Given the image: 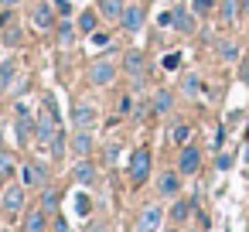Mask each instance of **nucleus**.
Segmentation results:
<instances>
[{"label": "nucleus", "mask_w": 249, "mask_h": 232, "mask_svg": "<svg viewBox=\"0 0 249 232\" xmlns=\"http://www.w3.org/2000/svg\"><path fill=\"white\" fill-rule=\"evenodd\" d=\"M58 38H62V45H72V24H69V21L62 24V31H58Z\"/></svg>", "instance_id": "c9c22d12"}, {"label": "nucleus", "mask_w": 249, "mask_h": 232, "mask_svg": "<svg viewBox=\"0 0 249 232\" xmlns=\"http://www.w3.org/2000/svg\"><path fill=\"white\" fill-rule=\"evenodd\" d=\"M178 65H181V52H167V55L160 58V69H164V72H178Z\"/></svg>", "instance_id": "c756f323"}, {"label": "nucleus", "mask_w": 249, "mask_h": 232, "mask_svg": "<svg viewBox=\"0 0 249 232\" xmlns=\"http://www.w3.org/2000/svg\"><path fill=\"white\" fill-rule=\"evenodd\" d=\"M150 150L147 147H137L133 154H130V181L133 184H143L147 178H150Z\"/></svg>", "instance_id": "f03ea898"}, {"label": "nucleus", "mask_w": 249, "mask_h": 232, "mask_svg": "<svg viewBox=\"0 0 249 232\" xmlns=\"http://www.w3.org/2000/svg\"><path fill=\"white\" fill-rule=\"evenodd\" d=\"M218 58H222L225 65H239V58H242V55H239V45H235L232 38H222V41H218Z\"/></svg>", "instance_id": "dca6fc26"}, {"label": "nucleus", "mask_w": 249, "mask_h": 232, "mask_svg": "<svg viewBox=\"0 0 249 232\" xmlns=\"http://www.w3.org/2000/svg\"><path fill=\"white\" fill-rule=\"evenodd\" d=\"M21 184L24 188H41L45 184V167L41 164H24L21 167Z\"/></svg>", "instance_id": "f8f14e48"}, {"label": "nucleus", "mask_w": 249, "mask_h": 232, "mask_svg": "<svg viewBox=\"0 0 249 232\" xmlns=\"http://www.w3.org/2000/svg\"><path fill=\"white\" fill-rule=\"evenodd\" d=\"M72 123H75V130H92L99 123V109L92 103H75L72 106Z\"/></svg>", "instance_id": "39448f33"}, {"label": "nucleus", "mask_w": 249, "mask_h": 232, "mask_svg": "<svg viewBox=\"0 0 249 232\" xmlns=\"http://www.w3.org/2000/svg\"><path fill=\"white\" fill-rule=\"evenodd\" d=\"M178 171L184 174V178H191V174H198L201 171V147H195L191 140L181 147V154H178Z\"/></svg>", "instance_id": "7ed1b4c3"}, {"label": "nucleus", "mask_w": 249, "mask_h": 232, "mask_svg": "<svg viewBox=\"0 0 249 232\" xmlns=\"http://www.w3.org/2000/svg\"><path fill=\"white\" fill-rule=\"evenodd\" d=\"M242 14H249V0H239V18Z\"/></svg>", "instance_id": "ea45409f"}, {"label": "nucleus", "mask_w": 249, "mask_h": 232, "mask_svg": "<svg viewBox=\"0 0 249 232\" xmlns=\"http://www.w3.org/2000/svg\"><path fill=\"white\" fill-rule=\"evenodd\" d=\"M96 24H99V11H82V14H79V28H82L86 35H92Z\"/></svg>", "instance_id": "a878e982"}, {"label": "nucleus", "mask_w": 249, "mask_h": 232, "mask_svg": "<svg viewBox=\"0 0 249 232\" xmlns=\"http://www.w3.org/2000/svg\"><path fill=\"white\" fill-rule=\"evenodd\" d=\"M113 79H116V65L109 58H99V62L89 65V82L92 86H109Z\"/></svg>", "instance_id": "423d86ee"}, {"label": "nucleus", "mask_w": 249, "mask_h": 232, "mask_svg": "<svg viewBox=\"0 0 249 232\" xmlns=\"http://www.w3.org/2000/svg\"><path fill=\"white\" fill-rule=\"evenodd\" d=\"M14 72H18V62H4V65H0V89H7V86H11Z\"/></svg>", "instance_id": "c85d7f7f"}, {"label": "nucleus", "mask_w": 249, "mask_h": 232, "mask_svg": "<svg viewBox=\"0 0 249 232\" xmlns=\"http://www.w3.org/2000/svg\"><path fill=\"white\" fill-rule=\"evenodd\" d=\"M21 0H0V7H18Z\"/></svg>", "instance_id": "a19ab883"}, {"label": "nucleus", "mask_w": 249, "mask_h": 232, "mask_svg": "<svg viewBox=\"0 0 249 232\" xmlns=\"http://www.w3.org/2000/svg\"><path fill=\"white\" fill-rule=\"evenodd\" d=\"M130 109H133V96H123L120 99V113H130Z\"/></svg>", "instance_id": "4c0bfd02"}, {"label": "nucleus", "mask_w": 249, "mask_h": 232, "mask_svg": "<svg viewBox=\"0 0 249 232\" xmlns=\"http://www.w3.org/2000/svg\"><path fill=\"white\" fill-rule=\"evenodd\" d=\"M218 21L222 24H235L239 21V0H222L218 4Z\"/></svg>", "instance_id": "aec40b11"}, {"label": "nucleus", "mask_w": 249, "mask_h": 232, "mask_svg": "<svg viewBox=\"0 0 249 232\" xmlns=\"http://www.w3.org/2000/svg\"><path fill=\"white\" fill-rule=\"evenodd\" d=\"M21 232H48V215H45L41 208H35V212H28V218H24V225H21Z\"/></svg>", "instance_id": "4468645a"}, {"label": "nucleus", "mask_w": 249, "mask_h": 232, "mask_svg": "<svg viewBox=\"0 0 249 232\" xmlns=\"http://www.w3.org/2000/svg\"><path fill=\"white\" fill-rule=\"evenodd\" d=\"M215 11V0H191V14L195 18H212Z\"/></svg>", "instance_id": "bb28decb"}, {"label": "nucleus", "mask_w": 249, "mask_h": 232, "mask_svg": "<svg viewBox=\"0 0 249 232\" xmlns=\"http://www.w3.org/2000/svg\"><path fill=\"white\" fill-rule=\"evenodd\" d=\"M242 140H246V143H249V123H246V133H242Z\"/></svg>", "instance_id": "37998d69"}, {"label": "nucleus", "mask_w": 249, "mask_h": 232, "mask_svg": "<svg viewBox=\"0 0 249 232\" xmlns=\"http://www.w3.org/2000/svg\"><path fill=\"white\" fill-rule=\"evenodd\" d=\"M171 28L181 31V35H195V14H191V7H174L171 11Z\"/></svg>", "instance_id": "9d476101"}, {"label": "nucleus", "mask_w": 249, "mask_h": 232, "mask_svg": "<svg viewBox=\"0 0 249 232\" xmlns=\"http://www.w3.org/2000/svg\"><path fill=\"white\" fill-rule=\"evenodd\" d=\"M160 222H164V208L160 205H147L137 218V232H160Z\"/></svg>", "instance_id": "0eeeda50"}, {"label": "nucleus", "mask_w": 249, "mask_h": 232, "mask_svg": "<svg viewBox=\"0 0 249 232\" xmlns=\"http://www.w3.org/2000/svg\"><path fill=\"white\" fill-rule=\"evenodd\" d=\"M31 21H35V28H41V31H48V28L55 24V11H52L48 4H38V7L31 11Z\"/></svg>", "instance_id": "2eb2a0df"}, {"label": "nucleus", "mask_w": 249, "mask_h": 232, "mask_svg": "<svg viewBox=\"0 0 249 232\" xmlns=\"http://www.w3.org/2000/svg\"><path fill=\"white\" fill-rule=\"evenodd\" d=\"M72 205H75V215H82V218L92 212V201H89V195H75V198H72Z\"/></svg>", "instance_id": "2f4dec72"}, {"label": "nucleus", "mask_w": 249, "mask_h": 232, "mask_svg": "<svg viewBox=\"0 0 249 232\" xmlns=\"http://www.w3.org/2000/svg\"><path fill=\"white\" fill-rule=\"evenodd\" d=\"M246 38H249V28H246Z\"/></svg>", "instance_id": "a18cd8bd"}, {"label": "nucleus", "mask_w": 249, "mask_h": 232, "mask_svg": "<svg viewBox=\"0 0 249 232\" xmlns=\"http://www.w3.org/2000/svg\"><path fill=\"white\" fill-rule=\"evenodd\" d=\"M123 0H99V14L106 18V21H120V14H123Z\"/></svg>", "instance_id": "412c9836"}, {"label": "nucleus", "mask_w": 249, "mask_h": 232, "mask_svg": "<svg viewBox=\"0 0 249 232\" xmlns=\"http://www.w3.org/2000/svg\"><path fill=\"white\" fill-rule=\"evenodd\" d=\"M188 140H191V126H188V123H174V126H171V143H174V147H184Z\"/></svg>", "instance_id": "b1692460"}, {"label": "nucleus", "mask_w": 249, "mask_h": 232, "mask_svg": "<svg viewBox=\"0 0 249 232\" xmlns=\"http://www.w3.org/2000/svg\"><path fill=\"white\" fill-rule=\"evenodd\" d=\"M14 174H18V161L7 150H0V178H14Z\"/></svg>", "instance_id": "393cba45"}, {"label": "nucleus", "mask_w": 249, "mask_h": 232, "mask_svg": "<svg viewBox=\"0 0 249 232\" xmlns=\"http://www.w3.org/2000/svg\"><path fill=\"white\" fill-rule=\"evenodd\" d=\"M72 150H75L79 157H86V154L92 150V130H75V137H72Z\"/></svg>", "instance_id": "6ab92c4d"}, {"label": "nucleus", "mask_w": 249, "mask_h": 232, "mask_svg": "<svg viewBox=\"0 0 249 232\" xmlns=\"http://www.w3.org/2000/svg\"><path fill=\"white\" fill-rule=\"evenodd\" d=\"M4 208H7L11 215H18V212L24 208V184H11V188L4 191Z\"/></svg>", "instance_id": "ddd939ff"}, {"label": "nucleus", "mask_w": 249, "mask_h": 232, "mask_svg": "<svg viewBox=\"0 0 249 232\" xmlns=\"http://www.w3.org/2000/svg\"><path fill=\"white\" fill-rule=\"evenodd\" d=\"M171 109H174V92H171V89H157V92H154V113L164 116V113H171Z\"/></svg>", "instance_id": "f3484780"}, {"label": "nucleus", "mask_w": 249, "mask_h": 232, "mask_svg": "<svg viewBox=\"0 0 249 232\" xmlns=\"http://www.w3.org/2000/svg\"><path fill=\"white\" fill-rule=\"evenodd\" d=\"M242 161H246V164H249V143H246V150H242Z\"/></svg>", "instance_id": "79ce46f5"}, {"label": "nucleus", "mask_w": 249, "mask_h": 232, "mask_svg": "<svg viewBox=\"0 0 249 232\" xmlns=\"http://www.w3.org/2000/svg\"><path fill=\"white\" fill-rule=\"evenodd\" d=\"M164 232H181V229H164Z\"/></svg>", "instance_id": "c03bdc74"}, {"label": "nucleus", "mask_w": 249, "mask_h": 232, "mask_svg": "<svg viewBox=\"0 0 249 232\" xmlns=\"http://www.w3.org/2000/svg\"><path fill=\"white\" fill-rule=\"evenodd\" d=\"M48 143H52V154H55V157H62V154H65V133H62V130H55Z\"/></svg>", "instance_id": "473e14b6"}, {"label": "nucleus", "mask_w": 249, "mask_h": 232, "mask_svg": "<svg viewBox=\"0 0 249 232\" xmlns=\"http://www.w3.org/2000/svg\"><path fill=\"white\" fill-rule=\"evenodd\" d=\"M55 4H58V11H62V14H72V4H69V0H55Z\"/></svg>", "instance_id": "58836bf2"}, {"label": "nucleus", "mask_w": 249, "mask_h": 232, "mask_svg": "<svg viewBox=\"0 0 249 232\" xmlns=\"http://www.w3.org/2000/svg\"><path fill=\"white\" fill-rule=\"evenodd\" d=\"M55 130H58V106H55V99L48 96V99H45V106H41V120H38V140H41V143H48Z\"/></svg>", "instance_id": "f257e3e1"}, {"label": "nucleus", "mask_w": 249, "mask_h": 232, "mask_svg": "<svg viewBox=\"0 0 249 232\" xmlns=\"http://www.w3.org/2000/svg\"><path fill=\"white\" fill-rule=\"evenodd\" d=\"M239 82L249 89V58H239Z\"/></svg>", "instance_id": "f704fd0d"}, {"label": "nucleus", "mask_w": 249, "mask_h": 232, "mask_svg": "<svg viewBox=\"0 0 249 232\" xmlns=\"http://www.w3.org/2000/svg\"><path fill=\"white\" fill-rule=\"evenodd\" d=\"M232 164H235V157L229 150H215V171H229Z\"/></svg>", "instance_id": "7c9ffc66"}, {"label": "nucleus", "mask_w": 249, "mask_h": 232, "mask_svg": "<svg viewBox=\"0 0 249 232\" xmlns=\"http://www.w3.org/2000/svg\"><path fill=\"white\" fill-rule=\"evenodd\" d=\"M195 208H198V201H191V198H178V201L171 205V222H174V225H184V222L195 215Z\"/></svg>", "instance_id": "9b49d317"}, {"label": "nucleus", "mask_w": 249, "mask_h": 232, "mask_svg": "<svg viewBox=\"0 0 249 232\" xmlns=\"http://www.w3.org/2000/svg\"><path fill=\"white\" fill-rule=\"evenodd\" d=\"M55 208H58V191L48 188V191L41 195V212H45V215H55Z\"/></svg>", "instance_id": "cd10ccee"}, {"label": "nucleus", "mask_w": 249, "mask_h": 232, "mask_svg": "<svg viewBox=\"0 0 249 232\" xmlns=\"http://www.w3.org/2000/svg\"><path fill=\"white\" fill-rule=\"evenodd\" d=\"M120 28L130 31V35H137V31L143 28V7H137V4L123 7V14H120Z\"/></svg>", "instance_id": "1a4fd4ad"}, {"label": "nucleus", "mask_w": 249, "mask_h": 232, "mask_svg": "<svg viewBox=\"0 0 249 232\" xmlns=\"http://www.w3.org/2000/svg\"><path fill=\"white\" fill-rule=\"evenodd\" d=\"M92 45H96V48H109V45H113V35H106V31H92Z\"/></svg>", "instance_id": "72a5a7b5"}, {"label": "nucleus", "mask_w": 249, "mask_h": 232, "mask_svg": "<svg viewBox=\"0 0 249 232\" xmlns=\"http://www.w3.org/2000/svg\"><path fill=\"white\" fill-rule=\"evenodd\" d=\"M14 133H18V143L24 147V143H28V137H31V116H28L24 109L18 113V123H14Z\"/></svg>", "instance_id": "4be33fe9"}, {"label": "nucleus", "mask_w": 249, "mask_h": 232, "mask_svg": "<svg viewBox=\"0 0 249 232\" xmlns=\"http://www.w3.org/2000/svg\"><path fill=\"white\" fill-rule=\"evenodd\" d=\"M181 181H184V174H181V171H164V174L157 178V191H160L164 198H178Z\"/></svg>", "instance_id": "6e6552de"}, {"label": "nucleus", "mask_w": 249, "mask_h": 232, "mask_svg": "<svg viewBox=\"0 0 249 232\" xmlns=\"http://www.w3.org/2000/svg\"><path fill=\"white\" fill-rule=\"evenodd\" d=\"M4 41H7V45H18V41H21V31H18V28H11V31L4 35Z\"/></svg>", "instance_id": "e433bc0d"}, {"label": "nucleus", "mask_w": 249, "mask_h": 232, "mask_svg": "<svg viewBox=\"0 0 249 232\" xmlns=\"http://www.w3.org/2000/svg\"><path fill=\"white\" fill-rule=\"evenodd\" d=\"M201 89H205V82H201L198 72H184V75H181V92H184V96H198Z\"/></svg>", "instance_id": "a211bd4d"}, {"label": "nucleus", "mask_w": 249, "mask_h": 232, "mask_svg": "<svg viewBox=\"0 0 249 232\" xmlns=\"http://www.w3.org/2000/svg\"><path fill=\"white\" fill-rule=\"evenodd\" d=\"M72 178H75L79 184H92V181H96V167H92L89 161H79L75 171H72Z\"/></svg>", "instance_id": "5701e85b"}, {"label": "nucleus", "mask_w": 249, "mask_h": 232, "mask_svg": "<svg viewBox=\"0 0 249 232\" xmlns=\"http://www.w3.org/2000/svg\"><path fill=\"white\" fill-rule=\"evenodd\" d=\"M143 65H147V62H143V52L130 48V52L123 55V72L130 75V82H133V86H143V75H147V72H143Z\"/></svg>", "instance_id": "20e7f679"}]
</instances>
